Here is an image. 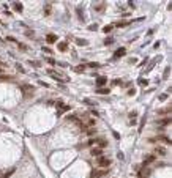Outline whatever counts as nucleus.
Returning a JSON list of instances; mask_svg holds the SVG:
<instances>
[{
    "label": "nucleus",
    "instance_id": "obj_8",
    "mask_svg": "<svg viewBox=\"0 0 172 178\" xmlns=\"http://www.w3.org/2000/svg\"><path fill=\"white\" fill-rule=\"evenodd\" d=\"M13 8H14V11H19V13L24 10V7H22L21 2H14V3H13Z\"/></svg>",
    "mask_w": 172,
    "mask_h": 178
},
{
    "label": "nucleus",
    "instance_id": "obj_20",
    "mask_svg": "<svg viewBox=\"0 0 172 178\" xmlns=\"http://www.w3.org/2000/svg\"><path fill=\"white\" fill-rule=\"evenodd\" d=\"M85 71V66L84 65H79V66H76V73H84Z\"/></svg>",
    "mask_w": 172,
    "mask_h": 178
},
{
    "label": "nucleus",
    "instance_id": "obj_16",
    "mask_svg": "<svg viewBox=\"0 0 172 178\" xmlns=\"http://www.w3.org/2000/svg\"><path fill=\"white\" fill-rule=\"evenodd\" d=\"M112 28H114V25H112V24H111V25H104V27H103V32H104V33H111Z\"/></svg>",
    "mask_w": 172,
    "mask_h": 178
},
{
    "label": "nucleus",
    "instance_id": "obj_27",
    "mask_svg": "<svg viewBox=\"0 0 172 178\" xmlns=\"http://www.w3.org/2000/svg\"><path fill=\"white\" fill-rule=\"evenodd\" d=\"M106 145H108V144H106V142H104V140H99V147H101V148H104Z\"/></svg>",
    "mask_w": 172,
    "mask_h": 178
},
{
    "label": "nucleus",
    "instance_id": "obj_1",
    "mask_svg": "<svg viewBox=\"0 0 172 178\" xmlns=\"http://www.w3.org/2000/svg\"><path fill=\"white\" fill-rule=\"evenodd\" d=\"M149 142H164V144H170V139L166 136H158V137H150Z\"/></svg>",
    "mask_w": 172,
    "mask_h": 178
},
{
    "label": "nucleus",
    "instance_id": "obj_25",
    "mask_svg": "<svg viewBox=\"0 0 172 178\" xmlns=\"http://www.w3.org/2000/svg\"><path fill=\"white\" fill-rule=\"evenodd\" d=\"M96 28H98L96 24H92V25H88V30H96Z\"/></svg>",
    "mask_w": 172,
    "mask_h": 178
},
{
    "label": "nucleus",
    "instance_id": "obj_11",
    "mask_svg": "<svg viewBox=\"0 0 172 178\" xmlns=\"http://www.w3.org/2000/svg\"><path fill=\"white\" fill-rule=\"evenodd\" d=\"M51 10H52V5L51 3H46V7H44V16H49L51 14Z\"/></svg>",
    "mask_w": 172,
    "mask_h": 178
},
{
    "label": "nucleus",
    "instance_id": "obj_5",
    "mask_svg": "<svg viewBox=\"0 0 172 178\" xmlns=\"http://www.w3.org/2000/svg\"><path fill=\"white\" fill-rule=\"evenodd\" d=\"M104 8H106V3H104V2H99V3H96V5H93V10H95V11H99V13H101Z\"/></svg>",
    "mask_w": 172,
    "mask_h": 178
},
{
    "label": "nucleus",
    "instance_id": "obj_32",
    "mask_svg": "<svg viewBox=\"0 0 172 178\" xmlns=\"http://www.w3.org/2000/svg\"><path fill=\"white\" fill-rule=\"evenodd\" d=\"M0 71H2V68H0Z\"/></svg>",
    "mask_w": 172,
    "mask_h": 178
},
{
    "label": "nucleus",
    "instance_id": "obj_24",
    "mask_svg": "<svg viewBox=\"0 0 172 178\" xmlns=\"http://www.w3.org/2000/svg\"><path fill=\"white\" fill-rule=\"evenodd\" d=\"M139 84L141 85H147V84H149V80H147V79H139Z\"/></svg>",
    "mask_w": 172,
    "mask_h": 178
},
{
    "label": "nucleus",
    "instance_id": "obj_9",
    "mask_svg": "<svg viewBox=\"0 0 172 178\" xmlns=\"http://www.w3.org/2000/svg\"><path fill=\"white\" fill-rule=\"evenodd\" d=\"M169 123H170V118L169 117L163 118V120H156V124H169Z\"/></svg>",
    "mask_w": 172,
    "mask_h": 178
},
{
    "label": "nucleus",
    "instance_id": "obj_28",
    "mask_svg": "<svg viewBox=\"0 0 172 178\" xmlns=\"http://www.w3.org/2000/svg\"><path fill=\"white\" fill-rule=\"evenodd\" d=\"M166 98H167V95H166V93H164V95H161V96H159V101H164Z\"/></svg>",
    "mask_w": 172,
    "mask_h": 178
},
{
    "label": "nucleus",
    "instance_id": "obj_21",
    "mask_svg": "<svg viewBox=\"0 0 172 178\" xmlns=\"http://www.w3.org/2000/svg\"><path fill=\"white\" fill-rule=\"evenodd\" d=\"M88 66H90V68H93V69H96V68H99V63H96V62H92V63H88Z\"/></svg>",
    "mask_w": 172,
    "mask_h": 178
},
{
    "label": "nucleus",
    "instance_id": "obj_4",
    "mask_svg": "<svg viewBox=\"0 0 172 178\" xmlns=\"http://www.w3.org/2000/svg\"><path fill=\"white\" fill-rule=\"evenodd\" d=\"M10 80H14V76H10V74H2L0 76V82H10Z\"/></svg>",
    "mask_w": 172,
    "mask_h": 178
},
{
    "label": "nucleus",
    "instance_id": "obj_12",
    "mask_svg": "<svg viewBox=\"0 0 172 178\" xmlns=\"http://www.w3.org/2000/svg\"><path fill=\"white\" fill-rule=\"evenodd\" d=\"M153 161H155V156H153V155H147L145 159H144V164H149V162H153Z\"/></svg>",
    "mask_w": 172,
    "mask_h": 178
},
{
    "label": "nucleus",
    "instance_id": "obj_13",
    "mask_svg": "<svg viewBox=\"0 0 172 178\" xmlns=\"http://www.w3.org/2000/svg\"><path fill=\"white\" fill-rule=\"evenodd\" d=\"M125 52H126L125 47H120V49L115 52V57H123V55H125Z\"/></svg>",
    "mask_w": 172,
    "mask_h": 178
},
{
    "label": "nucleus",
    "instance_id": "obj_30",
    "mask_svg": "<svg viewBox=\"0 0 172 178\" xmlns=\"http://www.w3.org/2000/svg\"><path fill=\"white\" fill-rule=\"evenodd\" d=\"M17 69H19V71H21V73H25V69H24V68L21 66V65H17Z\"/></svg>",
    "mask_w": 172,
    "mask_h": 178
},
{
    "label": "nucleus",
    "instance_id": "obj_19",
    "mask_svg": "<svg viewBox=\"0 0 172 178\" xmlns=\"http://www.w3.org/2000/svg\"><path fill=\"white\" fill-rule=\"evenodd\" d=\"M99 95H108L109 93V88H98V90H96Z\"/></svg>",
    "mask_w": 172,
    "mask_h": 178
},
{
    "label": "nucleus",
    "instance_id": "obj_6",
    "mask_svg": "<svg viewBox=\"0 0 172 178\" xmlns=\"http://www.w3.org/2000/svg\"><path fill=\"white\" fill-rule=\"evenodd\" d=\"M106 82H108V79H106V77H98V79H96L98 88H103V85H106Z\"/></svg>",
    "mask_w": 172,
    "mask_h": 178
},
{
    "label": "nucleus",
    "instance_id": "obj_7",
    "mask_svg": "<svg viewBox=\"0 0 172 178\" xmlns=\"http://www.w3.org/2000/svg\"><path fill=\"white\" fill-rule=\"evenodd\" d=\"M46 41H47V43H55V41H57V36H55L54 33H49V35L46 36Z\"/></svg>",
    "mask_w": 172,
    "mask_h": 178
},
{
    "label": "nucleus",
    "instance_id": "obj_29",
    "mask_svg": "<svg viewBox=\"0 0 172 178\" xmlns=\"http://www.w3.org/2000/svg\"><path fill=\"white\" fill-rule=\"evenodd\" d=\"M43 51H44V52H47V54H51V52H52V51L49 49V47H43Z\"/></svg>",
    "mask_w": 172,
    "mask_h": 178
},
{
    "label": "nucleus",
    "instance_id": "obj_31",
    "mask_svg": "<svg viewBox=\"0 0 172 178\" xmlns=\"http://www.w3.org/2000/svg\"><path fill=\"white\" fill-rule=\"evenodd\" d=\"M7 39H8V41H13V43H16V39H14V38H13V36H8V38H7Z\"/></svg>",
    "mask_w": 172,
    "mask_h": 178
},
{
    "label": "nucleus",
    "instance_id": "obj_3",
    "mask_svg": "<svg viewBox=\"0 0 172 178\" xmlns=\"http://www.w3.org/2000/svg\"><path fill=\"white\" fill-rule=\"evenodd\" d=\"M21 88H22V92H25L27 95L35 92V87H33V85H21Z\"/></svg>",
    "mask_w": 172,
    "mask_h": 178
},
{
    "label": "nucleus",
    "instance_id": "obj_17",
    "mask_svg": "<svg viewBox=\"0 0 172 178\" xmlns=\"http://www.w3.org/2000/svg\"><path fill=\"white\" fill-rule=\"evenodd\" d=\"M155 151L158 153V155H163V156L166 155V150H164L163 147H156V148H155Z\"/></svg>",
    "mask_w": 172,
    "mask_h": 178
},
{
    "label": "nucleus",
    "instance_id": "obj_23",
    "mask_svg": "<svg viewBox=\"0 0 172 178\" xmlns=\"http://www.w3.org/2000/svg\"><path fill=\"white\" fill-rule=\"evenodd\" d=\"M84 103H87V104H90V106H96V104H95V103H93L92 99H88V98H85V99H84Z\"/></svg>",
    "mask_w": 172,
    "mask_h": 178
},
{
    "label": "nucleus",
    "instance_id": "obj_18",
    "mask_svg": "<svg viewBox=\"0 0 172 178\" xmlns=\"http://www.w3.org/2000/svg\"><path fill=\"white\" fill-rule=\"evenodd\" d=\"M76 44H78V46H85V44H87V39H81V38H76Z\"/></svg>",
    "mask_w": 172,
    "mask_h": 178
},
{
    "label": "nucleus",
    "instance_id": "obj_22",
    "mask_svg": "<svg viewBox=\"0 0 172 178\" xmlns=\"http://www.w3.org/2000/svg\"><path fill=\"white\" fill-rule=\"evenodd\" d=\"M112 43H114V41H112V38H106V39H104V44H106V46H111Z\"/></svg>",
    "mask_w": 172,
    "mask_h": 178
},
{
    "label": "nucleus",
    "instance_id": "obj_33",
    "mask_svg": "<svg viewBox=\"0 0 172 178\" xmlns=\"http://www.w3.org/2000/svg\"><path fill=\"white\" fill-rule=\"evenodd\" d=\"M0 24H2V21H0Z\"/></svg>",
    "mask_w": 172,
    "mask_h": 178
},
{
    "label": "nucleus",
    "instance_id": "obj_26",
    "mask_svg": "<svg viewBox=\"0 0 172 178\" xmlns=\"http://www.w3.org/2000/svg\"><path fill=\"white\" fill-rule=\"evenodd\" d=\"M47 63H49V65H55V60H54V58H47Z\"/></svg>",
    "mask_w": 172,
    "mask_h": 178
},
{
    "label": "nucleus",
    "instance_id": "obj_14",
    "mask_svg": "<svg viewBox=\"0 0 172 178\" xmlns=\"http://www.w3.org/2000/svg\"><path fill=\"white\" fill-rule=\"evenodd\" d=\"M57 47H58V51L65 52V51L68 49V44H66V43H58V46H57Z\"/></svg>",
    "mask_w": 172,
    "mask_h": 178
},
{
    "label": "nucleus",
    "instance_id": "obj_10",
    "mask_svg": "<svg viewBox=\"0 0 172 178\" xmlns=\"http://www.w3.org/2000/svg\"><path fill=\"white\" fill-rule=\"evenodd\" d=\"M92 155H93V156H98V158H99V156L103 155L101 148H93V150H92Z\"/></svg>",
    "mask_w": 172,
    "mask_h": 178
},
{
    "label": "nucleus",
    "instance_id": "obj_2",
    "mask_svg": "<svg viewBox=\"0 0 172 178\" xmlns=\"http://www.w3.org/2000/svg\"><path fill=\"white\" fill-rule=\"evenodd\" d=\"M98 165H99V167H109V165H111V159L104 158V156H99L98 158Z\"/></svg>",
    "mask_w": 172,
    "mask_h": 178
},
{
    "label": "nucleus",
    "instance_id": "obj_15",
    "mask_svg": "<svg viewBox=\"0 0 172 178\" xmlns=\"http://www.w3.org/2000/svg\"><path fill=\"white\" fill-rule=\"evenodd\" d=\"M158 114H159V115H167V114H170V107H166V109L158 110Z\"/></svg>",
    "mask_w": 172,
    "mask_h": 178
}]
</instances>
